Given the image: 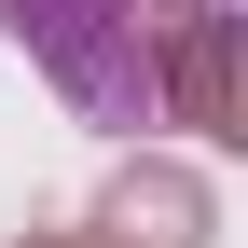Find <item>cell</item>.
<instances>
[{
  "label": "cell",
  "mask_w": 248,
  "mask_h": 248,
  "mask_svg": "<svg viewBox=\"0 0 248 248\" xmlns=\"http://www.w3.org/2000/svg\"><path fill=\"white\" fill-rule=\"evenodd\" d=\"M179 14H207V0H0V28L69 83L83 124H166V42H179Z\"/></svg>",
  "instance_id": "1"
},
{
  "label": "cell",
  "mask_w": 248,
  "mask_h": 248,
  "mask_svg": "<svg viewBox=\"0 0 248 248\" xmlns=\"http://www.w3.org/2000/svg\"><path fill=\"white\" fill-rule=\"evenodd\" d=\"M55 248H138V234H55Z\"/></svg>",
  "instance_id": "2"
}]
</instances>
